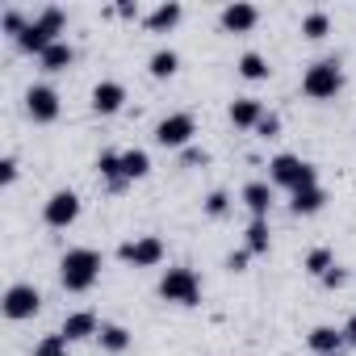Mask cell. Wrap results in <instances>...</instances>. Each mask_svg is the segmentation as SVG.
<instances>
[{
    "label": "cell",
    "instance_id": "30",
    "mask_svg": "<svg viewBox=\"0 0 356 356\" xmlns=\"http://www.w3.org/2000/svg\"><path fill=\"white\" fill-rule=\"evenodd\" d=\"M0 26H5V34H13V38H22L30 22L22 17V9H5V17H0Z\"/></svg>",
    "mask_w": 356,
    "mask_h": 356
},
{
    "label": "cell",
    "instance_id": "34",
    "mask_svg": "<svg viewBox=\"0 0 356 356\" xmlns=\"http://www.w3.org/2000/svg\"><path fill=\"white\" fill-rule=\"evenodd\" d=\"M248 260H252V252H248V248H243V252H231V256H227V268H231V273H243V268H248Z\"/></svg>",
    "mask_w": 356,
    "mask_h": 356
},
{
    "label": "cell",
    "instance_id": "13",
    "mask_svg": "<svg viewBox=\"0 0 356 356\" xmlns=\"http://www.w3.org/2000/svg\"><path fill=\"white\" fill-rule=\"evenodd\" d=\"M181 17H185V9L176 5V0H163V5H155V9L143 17V26H147L151 34H168V30L181 26Z\"/></svg>",
    "mask_w": 356,
    "mask_h": 356
},
{
    "label": "cell",
    "instance_id": "31",
    "mask_svg": "<svg viewBox=\"0 0 356 356\" xmlns=\"http://www.w3.org/2000/svg\"><path fill=\"white\" fill-rule=\"evenodd\" d=\"M181 163H185V168H206V163H210V151H202V147H185Z\"/></svg>",
    "mask_w": 356,
    "mask_h": 356
},
{
    "label": "cell",
    "instance_id": "29",
    "mask_svg": "<svg viewBox=\"0 0 356 356\" xmlns=\"http://www.w3.org/2000/svg\"><path fill=\"white\" fill-rule=\"evenodd\" d=\"M227 210H231V193H227V189H214V193L206 197V214H210V218H222Z\"/></svg>",
    "mask_w": 356,
    "mask_h": 356
},
{
    "label": "cell",
    "instance_id": "28",
    "mask_svg": "<svg viewBox=\"0 0 356 356\" xmlns=\"http://www.w3.org/2000/svg\"><path fill=\"white\" fill-rule=\"evenodd\" d=\"M327 30H331V17H327L323 9H314V13H306V17H302V38L318 42V38H327Z\"/></svg>",
    "mask_w": 356,
    "mask_h": 356
},
{
    "label": "cell",
    "instance_id": "37",
    "mask_svg": "<svg viewBox=\"0 0 356 356\" xmlns=\"http://www.w3.org/2000/svg\"><path fill=\"white\" fill-rule=\"evenodd\" d=\"M343 339H348V343H356V314L343 323Z\"/></svg>",
    "mask_w": 356,
    "mask_h": 356
},
{
    "label": "cell",
    "instance_id": "35",
    "mask_svg": "<svg viewBox=\"0 0 356 356\" xmlns=\"http://www.w3.org/2000/svg\"><path fill=\"white\" fill-rule=\"evenodd\" d=\"M343 281H348V273H343V268H339V264H335V268H331V273H327V277H323V285H327V289H339V285H343Z\"/></svg>",
    "mask_w": 356,
    "mask_h": 356
},
{
    "label": "cell",
    "instance_id": "27",
    "mask_svg": "<svg viewBox=\"0 0 356 356\" xmlns=\"http://www.w3.org/2000/svg\"><path fill=\"white\" fill-rule=\"evenodd\" d=\"M34 356H72V339H67L63 331H55V335H42V339L34 343Z\"/></svg>",
    "mask_w": 356,
    "mask_h": 356
},
{
    "label": "cell",
    "instance_id": "4",
    "mask_svg": "<svg viewBox=\"0 0 356 356\" xmlns=\"http://www.w3.org/2000/svg\"><path fill=\"white\" fill-rule=\"evenodd\" d=\"M159 298L172 302V306H197L202 302V281L189 264H172L163 277H159Z\"/></svg>",
    "mask_w": 356,
    "mask_h": 356
},
{
    "label": "cell",
    "instance_id": "5",
    "mask_svg": "<svg viewBox=\"0 0 356 356\" xmlns=\"http://www.w3.org/2000/svg\"><path fill=\"white\" fill-rule=\"evenodd\" d=\"M59 30H63V9H42L30 26H26V34L17 38V47L22 51H30V55H42L47 47H55L59 42Z\"/></svg>",
    "mask_w": 356,
    "mask_h": 356
},
{
    "label": "cell",
    "instance_id": "6",
    "mask_svg": "<svg viewBox=\"0 0 356 356\" xmlns=\"http://www.w3.org/2000/svg\"><path fill=\"white\" fill-rule=\"evenodd\" d=\"M0 310H5V318H13V323L34 318V314L42 310V293H38L30 281H17V285L5 289V298H0Z\"/></svg>",
    "mask_w": 356,
    "mask_h": 356
},
{
    "label": "cell",
    "instance_id": "18",
    "mask_svg": "<svg viewBox=\"0 0 356 356\" xmlns=\"http://www.w3.org/2000/svg\"><path fill=\"white\" fill-rule=\"evenodd\" d=\"M97 176L109 185V189H122L126 185V172H122V155L118 151H101L97 155Z\"/></svg>",
    "mask_w": 356,
    "mask_h": 356
},
{
    "label": "cell",
    "instance_id": "15",
    "mask_svg": "<svg viewBox=\"0 0 356 356\" xmlns=\"http://www.w3.org/2000/svg\"><path fill=\"white\" fill-rule=\"evenodd\" d=\"M231 122H235L239 130H256V126L264 122V105H260L256 97H235V101H231Z\"/></svg>",
    "mask_w": 356,
    "mask_h": 356
},
{
    "label": "cell",
    "instance_id": "16",
    "mask_svg": "<svg viewBox=\"0 0 356 356\" xmlns=\"http://www.w3.org/2000/svg\"><path fill=\"white\" fill-rule=\"evenodd\" d=\"M239 197H243V206L252 210V218H268V210H273V185H264V181H248Z\"/></svg>",
    "mask_w": 356,
    "mask_h": 356
},
{
    "label": "cell",
    "instance_id": "22",
    "mask_svg": "<svg viewBox=\"0 0 356 356\" xmlns=\"http://www.w3.org/2000/svg\"><path fill=\"white\" fill-rule=\"evenodd\" d=\"M243 243H248V252H252V256H264V252H268V243H273L268 218H252V222H248V231H243Z\"/></svg>",
    "mask_w": 356,
    "mask_h": 356
},
{
    "label": "cell",
    "instance_id": "32",
    "mask_svg": "<svg viewBox=\"0 0 356 356\" xmlns=\"http://www.w3.org/2000/svg\"><path fill=\"white\" fill-rule=\"evenodd\" d=\"M256 134H260V138H277V134H281V118H277V113H264V122L256 126Z\"/></svg>",
    "mask_w": 356,
    "mask_h": 356
},
{
    "label": "cell",
    "instance_id": "26",
    "mask_svg": "<svg viewBox=\"0 0 356 356\" xmlns=\"http://www.w3.org/2000/svg\"><path fill=\"white\" fill-rule=\"evenodd\" d=\"M97 339H101L105 352H126V348H130V331H126L122 323H101Z\"/></svg>",
    "mask_w": 356,
    "mask_h": 356
},
{
    "label": "cell",
    "instance_id": "9",
    "mask_svg": "<svg viewBox=\"0 0 356 356\" xmlns=\"http://www.w3.org/2000/svg\"><path fill=\"white\" fill-rule=\"evenodd\" d=\"M118 256H122L126 264H134V268H155V264L163 260V239H159V235H138V239H126V243L118 248Z\"/></svg>",
    "mask_w": 356,
    "mask_h": 356
},
{
    "label": "cell",
    "instance_id": "12",
    "mask_svg": "<svg viewBox=\"0 0 356 356\" xmlns=\"http://www.w3.org/2000/svg\"><path fill=\"white\" fill-rule=\"evenodd\" d=\"M122 105H126V88H122L118 80H101V84L92 88V113L109 118V113H118Z\"/></svg>",
    "mask_w": 356,
    "mask_h": 356
},
{
    "label": "cell",
    "instance_id": "14",
    "mask_svg": "<svg viewBox=\"0 0 356 356\" xmlns=\"http://www.w3.org/2000/svg\"><path fill=\"white\" fill-rule=\"evenodd\" d=\"M306 343H310L314 356H339V348H343L348 339H343V327H314V331L306 335Z\"/></svg>",
    "mask_w": 356,
    "mask_h": 356
},
{
    "label": "cell",
    "instance_id": "23",
    "mask_svg": "<svg viewBox=\"0 0 356 356\" xmlns=\"http://www.w3.org/2000/svg\"><path fill=\"white\" fill-rule=\"evenodd\" d=\"M122 172H126V181H143V176L151 172V155H147L143 147L122 151Z\"/></svg>",
    "mask_w": 356,
    "mask_h": 356
},
{
    "label": "cell",
    "instance_id": "3",
    "mask_svg": "<svg viewBox=\"0 0 356 356\" xmlns=\"http://www.w3.org/2000/svg\"><path fill=\"white\" fill-rule=\"evenodd\" d=\"M268 185H281V189L298 193V189L318 185V172H314V163L302 159V155H277V159L268 163Z\"/></svg>",
    "mask_w": 356,
    "mask_h": 356
},
{
    "label": "cell",
    "instance_id": "8",
    "mask_svg": "<svg viewBox=\"0 0 356 356\" xmlns=\"http://www.w3.org/2000/svg\"><path fill=\"white\" fill-rule=\"evenodd\" d=\"M197 134V122H193V113H168V118H159L155 122V143L159 147H189V138Z\"/></svg>",
    "mask_w": 356,
    "mask_h": 356
},
{
    "label": "cell",
    "instance_id": "24",
    "mask_svg": "<svg viewBox=\"0 0 356 356\" xmlns=\"http://www.w3.org/2000/svg\"><path fill=\"white\" fill-rule=\"evenodd\" d=\"M235 67H239V76H243V80H268V72H273V67H268V59H264L260 51H243Z\"/></svg>",
    "mask_w": 356,
    "mask_h": 356
},
{
    "label": "cell",
    "instance_id": "11",
    "mask_svg": "<svg viewBox=\"0 0 356 356\" xmlns=\"http://www.w3.org/2000/svg\"><path fill=\"white\" fill-rule=\"evenodd\" d=\"M218 22H222L227 34H252L256 22H260V9L248 5V0H235V5H227V9L218 13Z\"/></svg>",
    "mask_w": 356,
    "mask_h": 356
},
{
    "label": "cell",
    "instance_id": "2",
    "mask_svg": "<svg viewBox=\"0 0 356 356\" xmlns=\"http://www.w3.org/2000/svg\"><path fill=\"white\" fill-rule=\"evenodd\" d=\"M343 88V59L339 55H327V59H314L302 76V92L310 101H331L335 92Z\"/></svg>",
    "mask_w": 356,
    "mask_h": 356
},
{
    "label": "cell",
    "instance_id": "7",
    "mask_svg": "<svg viewBox=\"0 0 356 356\" xmlns=\"http://www.w3.org/2000/svg\"><path fill=\"white\" fill-rule=\"evenodd\" d=\"M76 218H80V193H76V189H55V193L47 197V206H42V222L55 227V231H63V227H72Z\"/></svg>",
    "mask_w": 356,
    "mask_h": 356
},
{
    "label": "cell",
    "instance_id": "25",
    "mask_svg": "<svg viewBox=\"0 0 356 356\" xmlns=\"http://www.w3.org/2000/svg\"><path fill=\"white\" fill-rule=\"evenodd\" d=\"M302 268H306L310 277H318V281H323V277L335 268V252H331V248H310V252H306V260H302Z\"/></svg>",
    "mask_w": 356,
    "mask_h": 356
},
{
    "label": "cell",
    "instance_id": "36",
    "mask_svg": "<svg viewBox=\"0 0 356 356\" xmlns=\"http://www.w3.org/2000/svg\"><path fill=\"white\" fill-rule=\"evenodd\" d=\"M113 13H118V17H138V5H134V0H122Z\"/></svg>",
    "mask_w": 356,
    "mask_h": 356
},
{
    "label": "cell",
    "instance_id": "10",
    "mask_svg": "<svg viewBox=\"0 0 356 356\" xmlns=\"http://www.w3.org/2000/svg\"><path fill=\"white\" fill-rule=\"evenodd\" d=\"M26 113L34 118V122H55L59 118V92L51 88V84H30V92H26Z\"/></svg>",
    "mask_w": 356,
    "mask_h": 356
},
{
    "label": "cell",
    "instance_id": "33",
    "mask_svg": "<svg viewBox=\"0 0 356 356\" xmlns=\"http://www.w3.org/2000/svg\"><path fill=\"white\" fill-rule=\"evenodd\" d=\"M17 181V155H5L0 159V185H13Z\"/></svg>",
    "mask_w": 356,
    "mask_h": 356
},
{
    "label": "cell",
    "instance_id": "19",
    "mask_svg": "<svg viewBox=\"0 0 356 356\" xmlns=\"http://www.w3.org/2000/svg\"><path fill=\"white\" fill-rule=\"evenodd\" d=\"M38 59H42V72H67V67L76 63V47L59 38V42H55V47H47Z\"/></svg>",
    "mask_w": 356,
    "mask_h": 356
},
{
    "label": "cell",
    "instance_id": "20",
    "mask_svg": "<svg viewBox=\"0 0 356 356\" xmlns=\"http://www.w3.org/2000/svg\"><path fill=\"white\" fill-rule=\"evenodd\" d=\"M327 206V193L318 189V185H310V189H298L293 197H289V210L298 214V218H306V214H318Z\"/></svg>",
    "mask_w": 356,
    "mask_h": 356
},
{
    "label": "cell",
    "instance_id": "1",
    "mask_svg": "<svg viewBox=\"0 0 356 356\" xmlns=\"http://www.w3.org/2000/svg\"><path fill=\"white\" fill-rule=\"evenodd\" d=\"M97 277H101V252H92V248H72V252H63V260H59V281H63L67 293H88V289L97 285Z\"/></svg>",
    "mask_w": 356,
    "mask_h": 356
},
{
    "label": "cell",
    "instance_id": "21",
    "mask_svg": "<svg viewBox=\"0 0 356 356\" xmlns=\"http://www.w3.org/2000/svg\"><path fill=\"white\" fill-rule=\"evenodd\" d=\"M147 72H151L155 80H172L176 72H181V55H176L172 47H159V51L147 59Z\"/></svg>",
    "mask_w": 356,
    "mask_h": 356
},
{
    "label": "cell",
    "instance_id": "17",
    "mask_svg": "<svg viewBox=\"0 0 356 356\" xmlns=\"http://www.w3.org/2000/svg\"><path fill=\"white\" fill-rule=\"evenodd\" d=\"M67 339H92L97 331H101V323H97V314L92 310H72L67 318H63V327H59Z\"/></svg>",
    "mask_w": 356,
    "mask_h": 356
}]
</instances>
